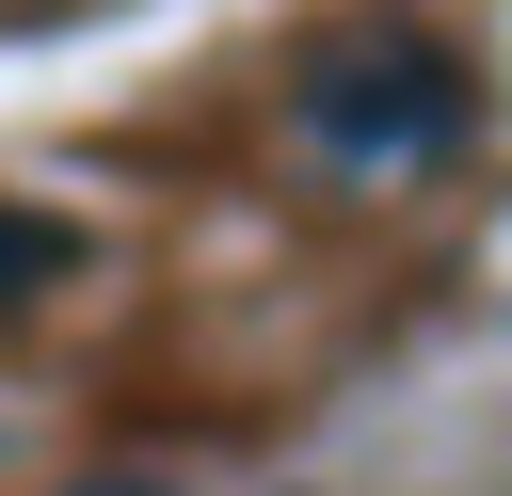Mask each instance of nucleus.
Returning <instances> with one entry per match:
<instances>
[{
	"mask_svg": "<svg viewBox=\"0 0 512 496\" xmlns=\"http://www.w3.org/2000/svg\"><path fill=\"white\" fill-rule=\"evenodd\" d=\"M96 496H160V480H96Z\"/></svg>",
	"mask_w": 512,
	"mask_h": 496,
	"instance_id": "nucleus-3",
	"label": "nucleus"
},
{
	"mask_svg": "<svg viewBox=\"0 0 512 496\" xmlns=\"http://www.w3.org/2000/svg\"><path fill=\"white\" fill-rule=\"evenodd\" d=\"M64 272V224H32V208H0V288H48Z\"/></svg>",
	"mask_w": 512,
	"mask_h": 496,
	"instance_id": "nucleus-2",
	"label": "nucleus"
},
{
	"mask_svg": "<svg viewBox=\"0 0 512 496\" xmlns=\"http://www.w3.org/2000/svg\"><path fill=\"white\" fill-rule=\"evenodd\" d=\"M464 128H480V80H464V48L416 32V16L336 32V48L304 64V144H320L336 176H432Z\"/></svg>",
	"mask_w": 512,
	"mask_h": 496,
	"instance_id": "nucleus-1",
	"label": "nucleus"
}]
</instances>
